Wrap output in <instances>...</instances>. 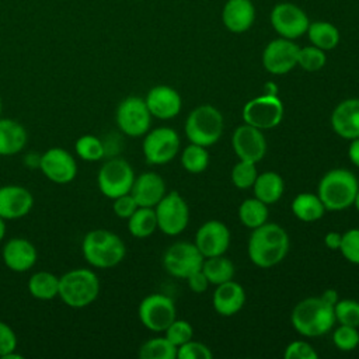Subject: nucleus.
Returning a JSON list of instances; mask_svg holds the SVG:
<instances>
[{
  "label": "nucleus",
  "instance_id": "19",
  "mask_svg": "<svg viewBox=\"0 0 359 359\" xmlns=\"http://www.w3.org/2000/svg\"><path fill=\"white\" fill-rule=\"evenodd\" d=\"M34 206L32 194L21 185L0 187V216L6 220H17L27 216Z\"/></svg>",
  "mask_w": 359,
  "mask_h": 359
},
{
  "label": "nucleus",
  "instance_id": "39",
  "mask_svg": "<svg viewBox=\"0 0 359 359\" xmlns=\"http://www.w3.org/2000/svg\"><path fill=\"white\" fill-rule=\"evenodd\" d=\"M335 320L339 324L359 327V302L353 299H342L338 300L334 306Z\"/></svg>",
  "mask_w": 359,
  "mask_h": 359
},
{
  "label": "nucleus",
  "instance_id": "32",
  "mask_svg": "<svg viewBox=\"0 0 359 359\" xmlns=\"http://www.w3.org/2000/svg\"><path fill=\"white\" fill-rule=\"evenodd\" d=\"M201 269L206 275L209 283L213 285H220L227 280H231L236 272L233 262L224 255L205 258Z\"/></svg>",
  "mask_w": 359,
  "mask_h": 359
},
{
  "label": "nucleus",
  "instance_id": "25",
  "mask_svg": "<svg viewBox=\"0 0 359 359\" xmlns=\"http://www.w3.org/2000/svg\"><path fill=\"white\" fill-rule=\"evenodd\" d=\"M255 20V7L251 0H227L223 6L222 21L234 34L248 31Z\"/></svg>",
  "mask_w": 359,
  "mask_h": 359
},
{
  "label": "nucleus",
  "instance_id": "6",
  "mask_svg": "<svg viewBox=\"0 0 359 359\" xmlns=\"http://www.w3.org/2000/svg\"><path fill=\"white\" fill-rule=\"evenodd\" d=\"M224 121L222 112L213 105H199L194 108L185 121V135L191 143L209 147L213 146L223 133Z\"/></svg>",
  "mask_w": 359,
  "mask_h": 359
},
{
  "label": "nucleus",
  "instance_id": "34",
  "mask_svg": "<svg viewBox=\"0 0 359 359\" xmlns=\"http://www.w3.org/2000/svg\"><path fill=\"white\" fill-rule=\"evenodd\" d=\"M139 358L142 359H177V346L165 337H156L147 339L139 348Z\"/></svg>",
  "mask_w": 359,
  "mask_h": 359
},
{
  "label": "nucleus",
  "instance_id": "47",
  "mask_svg": "<svg viewBox=\"0 0 359 359\" xmlns=\"http://www.w3.org/2000/svg\"><path fill=\"white\" fill-rule=\"evenodd\" d=\"M187 282H188V286L189 289L194 292V293H203L206 292L208 286H209V280L206 278V275L202 272V269L191 273L188 278H187Z\"/></svg>",
  "mask_w": 359,
  "mask_h": 359
},
{
  "label": "nucleus",
  "instance_id": "11",
  "mask_svg": "<svg viewBox=\"0 0 359 359\" xmlns=\"http://www.w3.org/2000/svg\"><path fill=\"white\" fill-rule=\"evenodd\" d=\"M140 323L153 332H163L177 318L174 300L163 293L146 296L137 309Z\"/></svg>",
  "mask_w": 359,
  "mask_h": 359
},
{
  "label": "nucleus",
  "instance_id": "18",
  "mask_svg": "<svg viewBox=\"0 0 359 359\" xmlns=\"http://www.w3.org/2000/svg\"><path fill=\"white\" fill-rule=\"evenodd\" d=\"M195 245L205 258L223 255L230 245V230L223 222L208 220L198 229Z\"/></svg>",
  "mask_w": 359,
  "mask_h": 359
},
{
  "label": "nucleus",
  "instance_id": "49",
  "mask_svg": "<svg viewBox=\"0 0 359 359\" xmlns=\"http://www.w3.org/2000/svg\"><path fill=\"white\" fill-rule=\"evenodd\" d=\"M348 157L353 165L359 167V137L351 140V144L348 149Z\"/></svg>",
  "mask_w": 359,
  "mask_h": 359
},
{
  "label": "nucleus",
  "instance_id": "1",
  "mask_svg": "<svg viewBox=\"0 0 359 359\" xmlns=\"http://www.w3.org/2000/svg\"><path fill=\"white\" fill-rule=\"evenodd\" d=\"M248 257L259 268H271L286 257L289 251V236L276 223H264L252 230L248 238Z\"/></svg>",
  "mask_w": 359,
  "mask_h": 359
},
{
  "label": "nucleus",
  "instance_id": "21",
  "mask_svg": "<svg viewBox=\"0 0 359 359\" xmlns=\"http://www.w3.org/2000/svg\"><path fill=\"white\" fill-rule=\"evenodd\" d=\"M1 257L4 265L13 272H27L36 264L38 252L29 240L14 237L4 244Z\"/></svg>",
  "mask_w": 359,
  "mask_h": 359
},
{
  "label": "nucleus",
  "instance_id": "30",
  "mask_svg": "<svg viewBox=\"0 0 359 359\" xmlns=\"http://www.w3.org/2000/svg\"><path fill=\"white\" fill-rule=\"evenodd\" d=\"M307 36L311 42V45L323 49V50H331L337 48L339 43V31L338 28L327 21H314L309 24L307 28Z\"/></svg>",
  "mask_w": 359,
  "mask_h": 359
},
{
  "label": "nucleus",
  "instance_id": "9",
  "mask_svg": "<svg viewBox=\"0 0 359 359\" xmlns=\"http://www.w3.org/2000/svg\"><path fill=\"white\" fill-rule=\"evenodd\" d=\"M157 229L167 236H177L185 230L189 222V208L177 191L165 194L154 206Z\"/></svg>",
  "mask_w": 359,
  "mask_h": 359
},
{
  "label": "nucleus",
  "instance_id": "27",
  "mask_svg": "<svg viewBox=\"0 0 359 359\" xmlns=\"http://www.w3.org/2000/svg\"><path fill=\"white\" fill-rule=\"evenodd\" d=\"M252 189H254V196L257 199H259L265 205H272V203H276L283 195L285 182L278 172L265 171L257 175Z\"/></svg>",
  "mask_w": 359,
  "mask_h": 359
},
{
  "label": "nucleus",
  "instance_id": "37",
  "mask_svg": "<svg viewBox=\"0 0 359 359\" xmlns=\"http://www.w3.org/2000/svg\"><path fill=\"white\" fill-rule=\"evenodd\" d=\"M327 56L325 50L310 45L304 48H299L297 53V65L306 72H318L325 66Z\"/></svg>",
  "mask_w": 359,
  "mask_h": 359
},
{
  "label": "nucleus",
  "instance_id": "51",
  "mask_svg": "<svg viewBox=\"0 0 359 359\" xmlns=\"http://www.w3.org/2000/svg\"><path fill=\"white\" fill-rule=\"evenodd\" d=\"M264 90L265 95H278V86L273 81H266L264 84Z\"/></svg>",
  "mask_w": 359,
  "mask_h": 359
},
{
  "label": "nucleus",
  "instance_id": "15",
  "mask_svg": "<svg viewBox=\"0 0 359 359\" xmlns=\"http://www.w3.org/2000/svg\"><path fill=\"white\" fill-rule=\"evenodd\" d=\"M42 174L53 184L65 185L77 177V161L72 153L62 147H50L39 158Z\"/></svg>",
  "mask_w": 359,
  "mask_h": 359
},
{
  "label": "nucleus",
  "instance_id": "24",
  "mask_svg": "<svg viewBox=\"0 0 359 359\" xmlns=\"http://www.w3.org/2000/svg\"><path fill=\"white\" fill-rule=\"evenodd\" d=\"M245 303L244 287L231 280L216 285V289L212 296V304L217 314L223 317H230L237 314Z\"/></svg>",
  "mask_w": 359,
  "mask_h": 359
},
{
  "label": "nucleus",
  "instance_id": "4",
  "mask_svg": "<svg viewBox=\"0 0 359 359\" xmlns=\"http://www.w3.org/2000/svg\"><path fill=\"white\" fill-rule=\"evenodd\" d=\"M98 275L88 268H74L59 276V297L72 309H84L100 294Z\"/></svg>",
  "mask_w": 359,
  "mask_h": 359
},
{
  "label": "nucleus",
  "instance_id": "38",
  "mask_svg": "<svg viewBox=\"0 0 359 359\" xmlns=\"http://www.w3.org/2000/svg\"><path fill=\"white\" fill-rule=\"evenodd\" d=\"M257 168L255 163L240 160L233 168H231V181L236 188L238 189H248L252 188L255 180H257Z\"/></svg>",
  "mask_w": 359,
  "mask_h": 359
},
{
  "label": "nucleus",
  "instance_id": "41",
  "mask_svg": "<svg viewBox=\"0 0 359 359\" xmlns=\"http://www.w3.org/2000/svg\"><path fill=\"white\" fill-rule=\"evenodd\" d=\"M164 332H165V338L171 344H174L177 348L180 345L188 342L194 337L192 325L185 320H177V318L167 327V330Z\"/></svg>",
  "mask_w": 359,
  "mask_h": 359
},
{
  "label": "nucleus",
  "instance_id": "14",
  "mask_svg": "<svg viewBox=\"0 0 359 359\" xmlns=\"http://www.w3.org/2000/svg\"><path fill=\"white\" fill-rule=\"evenodd\" d=\"M269 20L279 36L292 41L304 35L310 24L307 14L299 6L289 1L278 3L272 8Z\"/></svg>",
  "mask_w": 359,
  "mask_h": 359
},
{
  "label": "nucleus",
  "instance_id": "22",
  "mask_svg": "<svg viewBox=\"0 0 359 359\" xmlns=\"http://www.w3.org/2000/svg\"><path fill=\"white\" fill-rule=\"evenodd\" d=\"M331 126L342 139L359 137V98L341 101L331 114Z\"/></svg>",
  "mask_w": 359,
  "mask_h": 359
},
{
  "label": "nucleus",
  "instance_id": "42",
  "mask_svg": "<svg viewBox=\"0 0 359 359\" xmlns=\"http://www.w3.org/2000/svg\"><path fill=\"white\" fill-rule=\"evenodd\" d=\"M339 251L346 261L359 265V229H351L342 234Z\"/></svg>",
  "mask_w": 359,
  "mask_h": 359
},
{
  "label": "nucleus",
  "instance_id": "5",
  "mask_svg": "<svg viewBox=\"0 0 359 359\" xmlns=\"http://www.w3.org/2000/svg\"><path fill=\"white\" fill-rule=\"evenodd\" d=\"M359 182L356 175L345 168H334L323 175L317 195L327 210H344L353 205Z\"/></svg>",
  "mask_w": 359,
  "mask_h": 359
},
{
  "label": "nucleus",
  "instance_id": "44",
  "mask_svg": "<svg viewBox=\"0 0 359 359\" xmlns=\"http://www.w3.org/2000/svg\"><path fill=\"white\" fill-rule=\"evenodd\" d=\"M285 359H317L318 353L306 341L290 342L283 352Z\"/></svg>",
  "mask_w": 359,
  "mask_h": 359
},
{
  "label": "nucleus",
  "instance_id": "48",
  "mask_svg": "<svg viewBox=\"0 0 359 359\" xmlns=\"http://www.w3.org/2000/svg\"><path fill=\"white\" fill-rule=\"evenodd\" d=\"M341 240H342V234L341 233H338V231H328L325 234V237H324V244L330 250H339Z\"/></svg>",
  "mask_w": 359,
  "mask_h": 359
},
{
  "label": "nucleus",
  "instance_id": "55",
  "mask_svg": "<svg viewBox=\"0 0 359 359\" xmlns=\"http://www.w3.org/2000/svg\"><path fill=\"white\" fill-rule=\"evenodd\" d=\"M1 109H3V105H1V100H0V118H1Z\"/></svg>",
  "mask_w": 359,
  "mask_h": 359
},
{
  "label": "nucleus",
  "instance_id": "17",
  "mask_svg": "<svg viewBox=\"0 0 359 359\" xmlns=\"http://www.w3.org/2000/svg\"><path fill=\"white\" fill-rule=\"evenodd\" d=\"M231 146L240 160H247L255 164L261 161L266 153V140L262 130L247 123L234 129Z\"/></svg>",
  "mask_w": 359,
  "mask_h": 359
},
{
  "label": "nucleus",
  "instance_id": "23",
  "mask_svg": "<svg viewBox=\"0 0 359 359\" xmlns=\"http://www.w3.org/2000/svg\"><path fill=\"white\" fill-rule=\"evenodd\" d=\"M165 182L157 172L147 171L135 177L130 195L139 206L154 208L165 195Z\"/></svg>",
  "mask_w": 359,
  "mask_h": 359
},
{
  "label": "nucleus",
  "instance_id": "46",
  "mask_svg": "<svg viewBox=\"0 0 359 359\" xmlns=\"http://www.w3.org/2000/svg\"><path fill=\"white\" fill-rule=\"evenodd\" d=\"M17 349V335L4 321H0V358Z\"/></svg>",
  "mask_w": 359,
  "mask_h": 359
},
{
  "label": "nucleus",
  "instance_id": "36",
  "mask_svg": "<svg viewBox=\"0 0 359 359\" xmlns=\"http://www.w3.org/2000/svg\"><path fill=\"white\" fill-rule=\"evenodd\" d=\"M74 150L79 158L84 161H100L105 156V144L94 135H83L74 143Z\"/></svg>",
  "mask_w": 359,
  "mask_h": 359
},
{
  "label": "nucleus",
  "instance_id": "7",
  "mask_svg": "<svg viewBox=\"0 0 359 359\" xmlns=\"http://www.w3.org/2000/svg\"><path fill=\"white\" fill-rule=\"evenodd\" d=\"M135 181V171L132 165L119 157L107 160L97 174V184L100 192L109 198H118L129 194Z\"/></svg>",
  "mask_w": 359,
  "mask_h": 359
},
{
  "label": "nucleus",
  "instance_id": "2",
  "mask_svg": "<svg viewBox=\"0 0 359 359\" xmlns=\"http://www.w3.org/2000/svg\"><path fill=\"white\" fill-rule=\"evenodd\" d=\"M81 252L90 266L108 269L122 262L126 255V247L116 233L107 229H94L84 236Z\"/></svg>",
  "mask_w": 359,
  "mask_h": 359
},
{
  "label": "nucleus",
  "instance_id": "8",
  "mask_svg": "<svg viewBox=\"0 0 359 359\" xmlns=\"http://www.w3.org/2000/svg\"><path fill=\"white\" fill-rule=\"evenodd\" d=\"M115 121L123 135L129 137H140L144 136L150 129L151 114L144 98L130 95L118 104Z\"/></svg>",
  "mask_w": 359,
  "mask_h": 359
},
{
  "label": "nucleus",
  "instance_id": "54",
  "mask_svg": "<svg viewBox=\"0 0 359 359\" xmlns=\"http://www.w3.org/2000/svg\"><path fill=\"white\" fill-rule=\"evenodd\" d=\"M353 205H355L356 210L359 212V189H358V194H356V198H355V202H353Z\"/></svg>",
  "mask_w": 359,
  "mask_h": 359
},
{
  "label": "nucleus",
  "instance_id": "13",
  "mask_svg": "<svg viewBox=\"0 0 359 359\" xmlns=\"http://www.w3.org/2000/svg\"><path fill=\"white\" fill-rule=\"evenodd\" d=\"M205 257L195 243L177 241L171 244L163 255L164 269L174 278L187 279L191 273L202 268Z\"/></svg>",
  "mask_w": 359,
  "mask_h": 359
},
{
  "label": "nucleus",
  "instance_id": "10",
  "mask_svg": "<svg viewBox=\"0 0 359 359\" xmlns=\"http://www.w3.org/2000/svg\"><path fill=\"white\" fill-rule=\"evenodd\" d=\"M178 133L167 126L149 130L143 137V156L149 164L161 165L170 163L180 150Z\"/></svg>",
  "mask_w": 359,
  "mask_h": 359
},
{
  "label": "nucleus",
  "instance_id": "35",
  "mask_svg": "<svg viewBox=\"0 0 359 359\" xmlns=\"http://www.w3.org/2000/svg\"><path fill=\"white\" fill-rule=\"evenodd\" d=\"M181 164L185 171L191 174L203 172L209 165V153L208 147L189 143L181 154Z\"/></svg>",
  "mask_w": 359,
  "mask_h": 359
},
{
  "label": "nucleus",
  "instance_id": "26",
  "mask_svg": "<svg viewBox=\"0 0 359 359\" xmlns=\"http://www.w3.org/2000/svg\"><path fill=\"white\" fill-rule=\"evenodd\" d=\"M25 128L15 119L0 118V156L18 154L27 144Z\"/></svg>",
  "mask_w": 359,
  "mask_h": 359
},
{
  "label": "nucleus",
  "instance_id": "16",
  "mask_svg": "<svg viewBox=\"0 0 359 359\" xmlns=\"http://www.w3.org/2000/svg\"><path fill=\"white\" fill-rule=\"evenodd\" d=\"M299 45L292 39L276 38L272 39L262 52V65L265 70L275 76L289 73L297 65Z\"/></svg>",
  "mask_w": 359,
  "mask_h": 359
},
{
  "label": "nucleus",
  "instance_id": "12",
  "mask_svg": "<svg viewBox=\"0 0 359 359\" xmlns=\"http://www.w3.org/2000/svg\"><path fill=\"white\" fill-rule=\"evenodd\" d=\"M283 104L278 95H259L250 100L243 108V121L261 130L278 126L283 119Z\"/></svg>",
  "mask_w": 359,
  "mask_h": 359
},
{
  "label": "nucleus",
  "instance_id": "20",
  "mask_svg": "<svg viewBox=\"0 0 359 359\" xmlns=\"http://www.w3.org/2000/svg\"><path fill=\"white\" fill-rule=\"evenodd\" d=\"M144 101L151 116L158 119H171L177 116L182 107L180 93L175 88L164 84L151 87Z\"/></svg>",
  "mask_w": 359,
  "mask_h": 359
},
{
  "label": "nucleus",
  "instance_id": "28",
  "mask_svg": "<svg viewBox=\"0 0 359 359\" xmlns=\"http://www.w3.org/2000/svg\"><path fill=\"white\" fill-rule=\"evenodd\" d=\"M325 206L317 194L302 192L292 201V212L302 222H316L325 213Z\"/></svg>",
  "mask_w": 359,
  "mask_h": 359
},
{
  "label": "nucleus",
  "instance_id": "45",
  "mask_svg": "<svg viewBox=\"0 0 359 359\" xmlns=\"http://www.w3.org/2000/svg\"><path fill=\"white\" fill-rule=\"evenodd\" d=\"M137 208L139 205L130 192L112 199V210L121 219H129Z\"/></svg>",
  "mask_w": 359,
  "mask_h": 359
},
{
  "label": "nucleus",
  "instance_id": "31",
  "mask_svg": "<svg viewBox=\"0 0 359 359\" xmlns=\"http://www.w3.org/2000/svg\"><path fill=\"white\" fill-rule=\"evenodd\" d=\"M157 229L154 208L139 206L128 219V230L136 238H147Z\"/></svg>",
  "mask_w": 359,
  "mask_h": 359
},
{
  "label": "nucleus",
  "instance_id": "52",
  "mask_svg": "<svg viewBox=\"0 0 359 359\" xmlns=\"http://www.w3.org/2000/svg\"><path fill=\"white\" fill-rule=\"evenodd\" d=\"M4 236H6V219L0 216V241L4 238Z\"/></svg>",
  "mask_w": 359,
  "mask_h": 359
},
{
  "label": "nucleus",
  "instance_id": "53",
  "mask_svg": "<svg viewBox=\"0 0 359 359\" xmlns=\"http://www.w3.org/2000/svg\"><path fill=\"white\" fill-rule=\"evenodd\" d=\"M3 359H22V355H20V353H15V351H13V352H10V353H7Z\"/></svg>",
  "mask_w": 359,
  "mask_h": 359
},
{
  "label": "nucleus",
  "instance_id": "29",
  "mask_svg": "<svg viewBox=\"0 0 359 359\" xmlns=\"http://www.w3.org/2000/svg\"><path fill=\"white\" fill-rule=\"evenodd\" d=\"M28 292L38 300H52L59 294V276L49 271H38L28 279Z\"/></svg>",
  "mask_w": 359,
  "mask_h": 359
},
{
  "label": "nucleus",
  "instance_id": "43",
  "mask_svg": "<svg viewBox=\"0 0 359 359\" xmlns=\"http://www.w3.org/2000/svg\"><path fill=\"white\" fill-rule=\"evenodd\" d=\"M213 353L208 345L189 339L177 348V359H212Z\"/></svg>",
  "mask_w": 359,
  "mask_h": 359
},
{
  "label": "nucleus",
  "instance_id": "40",
  "mask_svg": "<svg viewBox=\"0 0 359 359\" xmlns=\"http://www.w3.org/2000/svg\"><path fill=\"white\" fill-rule=\"evenodd\" d=\"M334 345L344 352L353 351L359 345V332L356 327L341 324L332 332Z\"/></svg>",
  "mask_w": 359,
  "mask_h": 359
},
{
  "label": "nucleus",
  "instance_id": "50",
  "mask_svg": "<svg viewBox=\"0 0 359 359\" xmlns=\"http://www.w3.org/2000/svg\"><path fill=\"white\" fill-rule=\"evenodd\" d=\"M320 297H321L324 302H327L328 304H331V306H335V303L339 300L338 292H337L335 289H327V290H324Z\"/></svg>",
  "mask_w": 359,
  "mask_h": 359
},
{
  "label": "nucleus",
  "instance_id": "33",
  "mask_svg": "<svg viewBox=\"0 0 359 359\" xmlns=\"http://www.w3.org/2000/svg\"><path fill=\"white\" fill-rule=\"evenodd\" d=\"M238 217L245 227L254 230V229L262 226L264 223H266L268 205H265L255 196L248 198L241 202V205L238 208Z\"/></svg>",
  "mask_w": 359,
  "mask_h": 359
},
{
  "label": "nucleus",
  "instance_id": "3",
  "mask_svg": "<svg viewBox=\"0 0 359 359\" xmlns=\"http://www.w3.org/2000/svg\"><path fill=\"white\" fill-rule=\"evenodd\" d=\"M334 306L318 297H306L292 310L290 323L304 337L316 338L327 334L335 324Z\"/></svg>",
  "mask_w": 359,
  "mask_h": 359
}]
</instances>
